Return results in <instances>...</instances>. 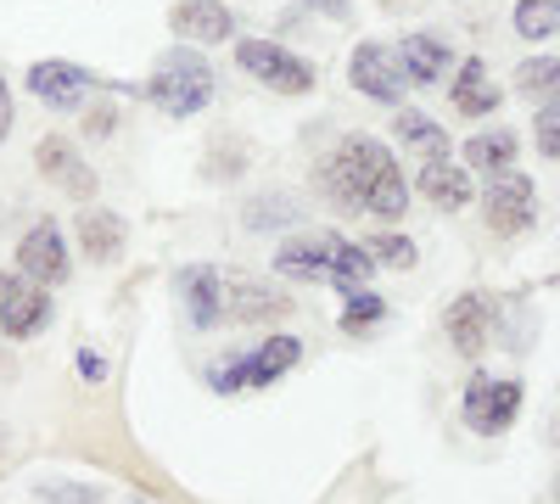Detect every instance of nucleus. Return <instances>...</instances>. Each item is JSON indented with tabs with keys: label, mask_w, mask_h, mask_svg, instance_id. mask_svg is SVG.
<instances>
[{
	"label": "nucleus",
	"mask_w": 560,
	"mask_h": 504,
	"mask_svg": "<svg viewBox=\"0 0 560 504\" xmlns=\"http://www.w3.org/2000/svg\"><path fill=\"white\" fill-rule=\"evenodd\" d=\"M147 96L163 118H197L202 107H213L219 96V73L202 51H191V45H174V51H163L152 62V79H147Z\"/></svg>",
	"instance_id": "obj_1"
},
{
	"label": "nucleus",
	"mask_w": 560,
	"mask_h": 504,
	"mask_svg": "<svg viewBox=\"0 0 560 504\" xmlns=\"http://www.w3.org/2000/svg\"><path fill=\"white\" fill-rule=\"evenodd\" d=\"M387 168H398V163H393V152L376 141V134L353 129V134H342V141L331 146V157H325V168H319V186L331 191L348 213H364L370 191L382 186V174H387Z\"/></svg>",
	"instance_id": "obj_2"
},
{
	"label": "nucleus",
	"mask_w": 560,
	"mask_h": 504,
	"mask_svg": "<svg viewBox=\"0 0 560 504\" xmlns=\"http://www.w3.org/2000/svg\"><path fill=\"white\" fill-rule=\"evenodd\" d=\"M298 364H303V337L275 331V337L253 342L247 353L213 364V371H208V387H213V392H264V387H275L280 376H292Z\"/></svg>",
	"instance_id": "obj_3"
},
{
	"label": "nucleus",
	"mask_w": 560,
	"mask_h": 504,
	"mask_svg": "<svg viewBox=\"0 0 560 504\" xmlns=\"http://www.w3.org/2000/svg\"><path fill=\"white\" fill-rule=\"evenodd\" d=\"M522 403H527V387L516 376L471 371V382H465V392H459V415H465V426H471L477 437H499V432L516 426Z\"/></svg>",
	"instance_id": "obj_4"
},
{
	"label": "nucleus",
	"mask_w": 560,
	"mask_h": 504,
	"mask_svg": "<svg viewBox=\"0 0 560 504\" xmlns=\"http://www.w3.org/2000/svg\"><path fill=\"white\" fill-rule=\"evenodd\" d=\"M236 68L253 73L264 90H275V96H308V90L319 84L314 62L287 51L280 39H236Z\"/></svg>",
	"instance_id": "obj_5"
},
{
	"label": "nucleus",
	"mask_w": 560,
	"mask_h": 504,
	"mask_svg": "<svg viewBox=\"0 0 560 504\" xmlns=\"http://www.w3.org/2000/svg\"><path fill=\"white\" fill-rule=\"evenodd\" d=\"M482 219L493 236H522L538 224V186L522 168H499L482 186Z\"/></svg>",
	"instance_id": "obj_6"
},
{
	"label": "nucleus",
	"mask_w": 560,
	"mask_h": 504,
	"mask_svg": "<svg viewBox=\"0 0 560 504\" xmlns=\"http://www.w3.org/2000/svg\"><path fill=\"white\" fill-rule=\"evenodd\" d=\"M348 84L359 90V96L382 102V107H404V90H409L398 51H393V45H382V39H359V45H353V57H348Z\"/></svg>",
	"instance_id": "obj_7"
},
{
	"label": "nucleus",
	"mask_w": 560,
	"mask_h": 504,
	"mask_svg": "<svg viewBox=\"0 0 560 504\" xmlns=\"http://www.w3.org/2000/svg\"><path fill=\"white\" fill-rule=\"evenodd\" d=\"M18 269L28 274L34 286H45V292H57L68 274H73L68 236H62L57 219H39V224H28V231H23V242H18Z\"/></svg>",
	"instance_id": "obj_8"
},
{
	"label": "nucleus",
	"mask_w": 560,
	"mask_h": 504,
	"mask_svg": "<svg viewBox=\"0 0 560 504\" xmlns=\"http://www.w3.org/2000/svg\"><path fill=\"white\" fill-rule=\"evenodd\" d=\"M34 168L51 179V186L73 202H96V168L84 163V152L68 141V134H39V146H34Z\"/></svg>",
	"instance_id": "obj_9"
},
{
	"label": "nucleus",
	"mask_w": 560,
	"mask_h": 504,
	"mask_svg": "<svg viewBox=\"0 0 560 504\" xmlns=\"http://www.w3.org/2000/svg\"><path fill=\"white\" fill-rule=\"evenodd\" d=\"M96 84H107V90H129V84H113V79L90 73V68H73V62H34V68H28V90H34L45 107H57V113H79L84 96H90Z\"/></svg>",
	"instance_id": "obj_10"
},
{
	"label": "nucleus",
	"mask_w": 560,
	"mask_h": 504,
	"mask_svg": "<svg viewBox=\"0 0 560 504\" xmlns=\"http://www.w3.org/2000/svg\"><path fill=\"white\" fill-rule=\"evenodd\" d=\"M45 319H51V297H45V286H34L23 269H7L0 274V331H7L12 342L34 337Z\"/></svg>",
	"instance_id": "obj_11"
},
{
	"label": "nucleus",
	"mask_w": 560,
	"mask_h": 504,
	"mask_svg": "<svg viewBox=\"0 0 560 504\" xmlns=\"http://www.w3.org/2000/svg\"><path fill=\"white\" fill-rule=\"evenodd\" d=\"M174 297L185 308V319H191L197 331H213L224 326V274L213 263H185L174 274Z\"/></svg>",
	"instance_id": "obj_12"
},
{
	"label": "nucleus",
	"mask_w": 560,
	"mask_h": 504,
	"mask_svg": "<svg viewBox=\"0 0 560 504\" xmlns=\"http://www.w3.org/2000/svg\"><path fill=\"white\" fill-rule=\"evenodd\" d=\"M337 247H342L337 231L292 236V242H280V253H275V274H287V281H325V274H331Z\"/></svg>",
	"instance_id": "obj_13"
},
{
	"label": "nucleus",
	"mask_w": 560,
	"mask_h": 504,
	"mask_svg": "<svg viewBox=\"0 0 560 504\" xmlns=\"http://www.w3.org/2000/svg\"><path fill=\"white\" fill-rule=\"evenodd\" d=\"M443 326H448V342H454L459 359H477L493 342V303H488V292H459L448 303Z\"/></svg>",
	"instance_id": "obj_14"
},
{
	"label": "nucleus",
	"mask_w": 560,
	"mask_h": 504,
	"mask_svg": "<svg viewBox=\"0 0 560 504\" xmlns=\"http://www.w3.org/2000/svg\"><path fill=\"white\" fill-rule=\"evenodd\" d=\"M168 28L179 34V45H219L236 34V12L224 0H174Z\"/></svg>",
	"instance_id": "obj_15"
},
{
	"label": "nucleus",
	"mask_w": 560,
	"mask_h": 504,
	"mask_svg": "<svg viewBox=\"0 0 560 504\" xmlns=\"http://www.w3.org/2000/svg\"><path fill=\"white\" fill-rule=\"evenodd\" d=\"M287 308L292 297H280L275 286L253 281V274H224V319H236V326H258V319H275Z\"/></svg>",
	"instance_id": "obj_16"
},
{
	"label": "nucleus",
	"mask_w": 560,
	"mask_h": 504,
	"mask_svg": "<svg viewBox=\"0 0 560 504\" xmlns=\"http://www.w3.org/2000/svg\"><path fill=\"white\" fill-rule=\"evenodd\" d=\"M448 102H454L459 118H493L499 102H504V90L493 84V73H488L482 57H465L459 73H454V84H448Z\"/></svg>",
	"instance_id": "obj_17"
},
{
	"label": "nucleus",
	"mask_w": 560,
	"mask_h": 504,
	"mask_svg": "<svg viewBox=\"0 0 560 504\" xmlns=\"http://www.w3.org/2000/svg\"><path fill=\"white\" fill-rule=\"evenodd\" d=\"M73 231H79V247H84L90 263H118V258H124L129 224H124L113 208H96V202L79 208V224H73Z\"/></svg>",
	"instance_id": "obj_18"
},
{
	"label": "nucleus",
	"mask_w": 560,
	"mask_h": 504,
	"mask_svg": "<svg viewBox=\"0 0 560 504\" xmlns=\"http://www.w3.org/2000/svg\"><path fill=\"white\" fill-rule=\"evenodd\" d=\"M398 62H404V79H409V84H438V79L454 68V51H448L443 34L415 28V34H404V45H398Z\"/></svg>",
	"instance_id": "obj_19"
},
{
	"label": "nucleus",
	"mask_w": 560,
	"mask_h": 504,
	"mask_svg": "<svg viewBox=\"0 0 560 504\" xmlns=\"http://www.w3.org/2000/svg\"><path fill=\"white\" fill-rule=\"evenodd\" d=\"M420 197H427L432 208H443V213H459V208H471L477 202V179H471V168L465 163H427L420 168Z\"/></svg>",
	"instance_id": "obj_20"
},
{
	"label": "nucleus",
	"mask_w": 560,
	"mask_h": 504,
	"mask_svg": "<svg viewBox=\"0 0 560 504\" xmlns=\"http://www.w3.org/2000/svg\"><path fill=\"white\" fill-rule=\"evenodd\" d=\"M393 134H398V146L415 152L420 163H443L454 146H448V129L438 118H427L420 107H393Z\"/></svg>",
	"instance_id": "obj_21"
},
{
	"label": "nucleus",
	"mask_w": 560,
	"mask_h": 504,
	"mask_svg": "<svg viewBox=\"0 0 560 504\" xmlns=\"http://www.w3.org/2000/svg\"><path fill=\"white\" fill-rule=\"evenodd\" d=\"M516 129H504V124H493V129H482V134H471V141L459 146V157H465V168H482V174H499V168H516Z\"/></svg>",
	"instance_id": "obj_22"
},
{
	"label": "nucleus",
	"mask_w": 560,
	"mask_h": 504,
	"mask_svg": "<svg viewBox=\"0 0 560 504\" xmlns=\"http://www.w3.org/2000/svg\"><path fill=\"white\" fill-rule=\"evenodd\" d=\"M370 274H376V258H370V247L342 236V247H337V258H331V274H325V281H331V286L348 297V292H359V286L370 281Z\"/></svg>",
	"instance_id": "obj_23"
},
{
	"label": "nucleus",
	"mask_w": 560,
	"mask_h": 504,
	"mask_svg": "<svg viewBox=\"0 0 560 504\" xmlns=\"http://www.w3.org/2000/svg\"><path fill=\"white\" fill-rule=\"evenodd\" d=\"M387 319V297H376L370 286H359V292H348V303H342V319L337 326L348 331V337H370Z\"/></svg>",
	"instance_id": "obj_24"
},
{
	"label": "nucleus",
	"mask_w": 560,
	"mask_h": 504,
	"mask_svg": "<svg viewBox=\"0 0 560 504\" xmlns=\"http://www.w3.org/2000/svg\"><path fill=\"white\" fill-rule=\"evenodd\" d=\"M516 90L522 96H544V102H555L560 96V57H533V62H522L516 68Z\"/></svg>",
	"instance_id": "obj_25"
},
{
	"label": "nucleus",
	"mask_w": 560,
	"mask_h": 504,
	"mask_svg": "<svg viewBox=\"0 0 560 504\" xmlns=\"http://www.w3.org/2000/svg\"><path fill=\"white\" fill-rule=\"evenodd\" d=\"M298 213H303V208H298L287 191H269V197H253L242 219L253 224V231H280V224H298Z\"/></svg>",
	"instance_id": "obj_26"
},
{
	"label": "nucleus",
	"mask_w": 560,
	"mask_h": 504,
	"mask_svg": "<svg viewBox=\"0 0 560 504\" xmlns=\"http://www.w3.org/2000/svg\"><path fill=\"white\" fill-rule=\"evenodd\" d=\"M404 208H409V179H404V168H387L382 186L370 191L364 213H370V219H404Z\"/></svg>",
	"instance_id": "obj_27"
},
{
	"label": "nucleus",
	"mask_w": 560,
	"mask_h": 504,
	"mask_svg": "<svg viewBox=\"0 0 560 504\" xmlns=\"http://www.w3.org/2000/svg\"><path fill=\"white\" fill-rule=\"evenodd\" d=\"M516 34L522 39L560 34V0H522V7H516Z\"/></svg>",
	"instance_id": "obj_28"
},
{
	"label": "nucleus",
	"mask_w": 560,
	"mask_h": 504,
	"mask_svg": "<svg viewBox=\"0 0 560 504\" xmlns=\"http://www.w3.org/2000/svg\"><path fill=\"white\" fill-rule=\"evenodd\" d=\"M364 247H370V258L387 263V269H415V242L409 236H393L387 231V236H370Z\"/></svg>",
	"instance_id": "obj_29"
},
{
	"label": "nucleus",
	"mask_w": 560,
	"mask_h": 504,
	"mask_svg": "<svg viewBox=\"0 0 560 504\" xmlns=\"http://www.w3.org/2000/svg\"><path fill=\"white\" fill-rule=\"evenodd\" d=\"M533 134H538V152H544L549 163H560V96L538 107V118H533Z\"/></svg>",
	"instance_id": "obj_30"
},
{
	"label": "nucleus",
	"mask_w": 560,
	"mask_h": 504,
	"mask_svg": "<svg viewBox=\"0 0 560 504\" xmlns=\"http://www.w3.org/2000/svg\"><path fill=\"white\" fill-rule=\"evenodd\" d=\"M34 493L45 504H102V488H84V482H39Z\"/></svg>",
	"instance_id": "obj_31"
},
{
	"label": "nucleus",
	"mask_w": 560,
	"mask_h": 504,
	"mask_svg": "<svg viewBox=\"0 0 560 504\" xmlns=\"http://www.w3.org/2000/svg\"><path fill=\"white\" fill-rule=\"evenodd\" d=\"M298 7L314 17H331V23H353V0H298Z\"/></svg>",
	"instance_id": "obj_32"
},
{
	"label": "nucleus",
	"mask_w": 560,
	"mask_h": 504,
	"mask_svg": "<svg viewBox=\"0 0 560 504\" xmlns=\"http://www.w3.org/2000/svg\"><path fill=\"white\" fill-rule=\"evenodd\" d=\"M73 364H79V376H84V382H107V359H102V353L79 348V359H73Z\"/></svg>",
	"instance_id": "obj_33"
},
{
	"label": "nucleus",
	"mask_w": 560,
	"mask_h": 504,
	"mask_svg": "<svg viewBox=\"0 0 560 504\" xmlns=\"http://www.w3.org/2000/svg\"><path fill=\"white\" fill-rule=\"evenodd\" d=\"M12 134V84H7V73H0V141Z\"/></svg>",
	"instance_id": "obj_34"
},
{
	"label": "nucleus",
	"mask_w": 560,
	"mask_h": 504,
	"mask_svg": "<svg viewBox=\"0 0 560 504\" xmlns=\"http://www.w3.org/2000/svg\"><path fill=\"white\" fill-rule=\"evenodd\" d=\"M555 493H560V482H555Z\"/></svg>",
	"instance_id": "obj_35"
}]
</instances>
